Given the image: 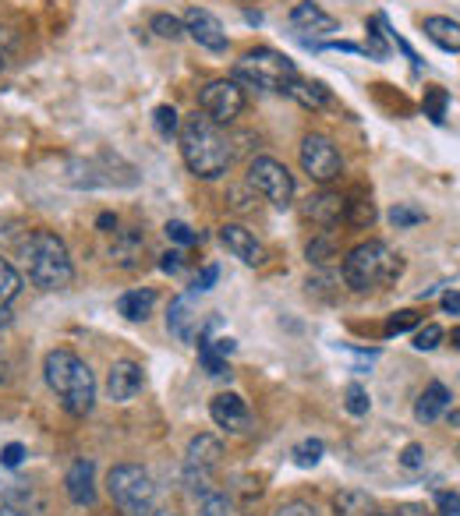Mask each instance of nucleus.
Masks as SVG:
<instances>
[{
    "label": "nucleus",
    "instance_id": "obj_9",
    "mask_svg": "<svg viewBox=\"0 0 460 516\" xmlns=\"http://www.w3.org/2000/svg\"><path fill=\"white\" fill-rule=\"evenodd\" d=\"M248 184L259 191L266 202H273L276 209H287L294 202V177L273 156H259V160L248 163Z\"/></svg>",
    "mask_w": 460,
    "mask_h": 516
},
{
    "label": "nucleus",
    "instance_id": "obj_19",
    "mask_svg": "<svg viewBox=\"0 0 460 516\" xmlns=\"http://www.w3.org/2000/svg\"><path fill=\"white\" fill-rule=\"evenodd\" d=\"M287 96L294 99V103H301L305 110H326L333 103V96H330V89L322 82H308V78H294L291 85H287Z\"/></svg>",
    "mask_w": 460,
    "mask_h": 516
},
{
    "label": "nucleus",
    "instance_id": "obj_42",
    "mask_svg": "<svg viewBox=\"0 0 460 516\" xmlns=\"http://www.w3.org/2000/svg\"><path fill=\"white\" fill-rule=\"evenodd\" d=\"M400 463H404L407 471H418V467H425V449L418 446V442H411V446H404V453H400Z\"/></svg>",
    "mask_w": 460,
    "mask_h": 516
},
{
    "label": "nucleus",
    "instance_id": "obj_13",
    "mask_svg": "<svg viewBox=\"0 0 460 516\" xmlns=\"http://www.w3.org/2000/svg\"><path fill=\"white\" fill-rule=\"evenodd\" d=\"M209 418H213L223 432H248L252 414H248V403L241 400L238 393H220L209 403Z\"/></svg>",
    "mask_w": 460,
    "mask_h": 516
},
{
    "label": "nucleus",
    "instance_id": "obj_34",
    "mask_svg": "<svg viewBox=\"0 0 460 516\" xmlns=\"http://www.w3.org/2000/svg\"><path fill=\"white\" fill-rule=\"evenodd\" d=\"M153 124H156V131H160L163 138H174L177 131H181V117H177V110L170 107V103H163V107H156Z\"/></svg>",
    "mask_w": 460,
    "mask_h": 516
},
{
    "label": "nucleus",
    "instance_id": "obj_24",
    "mask_svg": "<svg viewBox=\"0 0 460 516\" xmlns=\"http://www.w3.org/2000/svg\"><path fill=\"white\" fill-rule=\"evenodd\" d=\"M18 294H22V276L8 258H0V326L11 322V304H15Z\"/></svg>",
    "mask_w": 460,
    "mask_h": 516
},
{
    "label": "nucleus",
    "instance_id": "obj_4",
    "mask_svg": "<svg viewBox=\"0 0 460 516\" xmlns=\"http://www.w3.org/2000/svg\"><path fill=\"white\" fill-rule=\"evenodd\" d=\"M344 283L358 294L365 290H383L404 276V258L390 248L386 241H365L354 251H347L344 269H340Z\"/></svg>",
    "mask_w": 460,
    "mask_h": 516
},
{
    "label": "nucleus",
    "instance_id": "obj_25",
    "mask_svg": "<svg viewBox=\"0 0 460 516\" xmlns=\"http://www.w3.org/2000/svg\"><path fill=\"white\" fill-rule=\"evenodd\" d=\"M376 509H379L376 499L368 492H361V488H344L333 499V516H372Z\"/></svg>",
    "mask_w": 460,
    "mask_h": 516
},
{
    "label": "nucleus",
    "instance_id": "obj_23",
    "mask_svg": "<svg viewBox=\"0 0 460 516\" xmlns=\"http://www.w3.org/2000/svg\"><path fill=\"white\" fill-rule=\"evenodd\" d=\"M153 308H156V290L153 287L128 290V294H121V301H117V312H121L128 322H146L149 315H153Z\"/></svg>",
    "mask_w": 460,
    "mask_h": 516
},
{
    "label": "nucleus",
    "instance_id": "obj_1",
    "mask_svg": "<svg viewBox=\"0 0 460 516\" xmlns=\"http://www.w3.org/2000/svg\"><path fill=\"white\" fill-rule=\"evenodd\" d=\"M177 138H181L184 167L192 170L195 177H202V181H216V177L227 174L234 152H230V142L220 131V124L209 121L202 110L181 117V131H177Z\"/></svg>",
    "mask_w": 460,
    "mask_h": 516
},
{
    "label": "nucleus",
    "instance_id": "obj_12",
    "mask_svg": "<svg viewBox=\"0 0 460 516\" xmlns=\"http://www.w3.org/2000/svg\"><path fill=\"white\" fill-rule=\"evenodd\" d=\"M220 241H223V248H227L234 258H241L245 266H262V262H266V248H262V244L255 241L252 230L241 227V223H223Z\"/></svg>",
    "mask_w": 460,
    "mask_h": 516
},
{
    "label": "nucleus",
    "instance_id": "obj_40",
    "mask_svg": "<svg viewBox=\"0 0 460 516\" xmlns=\"http://www.w3.org/2000/svg\"><path fill=\"white\" fill-rule=\"evenodd\" d=\"M368 54L376 57V61H386V57H390V46L383 43V32H376V22L368 25Z\"/></svg>",
    "mask_w": 460,
    "mask_h": 516
},
{
    "label": "nucleus",
    "instance_id": "obj_2",
    "mask_svg": "<svg viewBox=\"0 0 460 516\" xmlns=\"http://www.w3.org/2000/svg\"><path fill=\"white\" fill-rule=\"evenodd\" d=\"M43 379L71 418H85L96 403V379L75 350H50L43 361Z\"/></svg>",
    "mask_w": 460,
    "mask_h": 516
},
{
    "label": "nucleus",
    "instance_id": "obj_28",
    "mask_svg": "<svg viewBox=\"0 0 460 516\" xmlns=\"http://www.w3.org/2000/svg\"><path fill=\"white\" fill-rule=\"evenodd\" d=\"M199 361H202V368H206L213 379H223V375H230V365H227V357L220 354V350L213 347V343L202 336L199 340Z\"/></svg>",
    "mask_w": 460,
    "mask_h": 516
},
{
    "label": "nucleus",
    "instance_id": "obj_27",
    "mask_svg": "<svg viewBox=\"0 0 460 516\" xmlns=\"http://www.w3.org/2000/svg\"><path fill=\"white\" fill-rule=\"evenodd\" d=\"M344 220L351 223V227H368V223L376 220V205H372V198H365V195L347 198Z\"/></svg>",
    "mask_w": 460,
    "mask_h": 516
},
{
    "label": "nucleus",
    "instance_id": "obj_39",
    "mask_svg": "<svg viewBox=\"0 0 460 516\" xmlns=\"http://www.w3.org/2000/svg\"><path fill=\"white\" fill-rule=\"evenodd\" d=\"M439 343H443V329H439L436 322H429V326L418 329V336H414V347L418 350H436Z\"/></svg>",
    "mask_w": 460,
    "mask_h": 516
},
{
    "label": "nucleus",
    "instance_id": "obj_29",
    "mask_svg": "<svg viewBox=\"0 0 460 516\" xmlns=\"http://www.w3.org/2000/svg\"><path fill=\"white\" fill-rule=\"evenodd\" d=\"M390 223L397 230L418 227V223H425V209H418V205H411V202H397L390 209Z\"/></svg>",
    "mask_w": 460,
    "mask_h": 516
},
{
    "label": "nucleus",
    "instance_id": "obj_14",
    "mask_svg": "<svg viewBox=\"0 0 460 516\" xmlns=\"http://www.w3.org/2000/svg\"><path fill=\"white\" fill-rule=\"evenodd\" d=\"M64 488H68V499L75 502V506H96V463L85 460V456L71 463Z\"/></svg>",
    "mask_w": 460,
    "mask_h": 516
},
{
    "label": "nucleus",
    "instance_id": "obj_16",
    "mask_svg": "<svg viewBox=\"0 0 460 516\" xmlns=\"http://www.w3.org/2000/svg\"><path fill=\"white\" fill-rule=\"evenodd\" d=\"M347 198L340 191H319V195L308 198L305 205V220H312L315 227H333V223L344 220Z\"/></svg>",
    "mask_w": 460,
    "mask_h": 516
},
{
    "label": "nucleus",
    "instance_id": "obj_30",
    "mask_svg": "<svg viewBox=\"0 0 460 516\" xmlns=\"http://www.w3.org/2000/svg\"><path fill=\"white\" fill-rule=\"evenodd\" d=\"M308 262H315V266H326L330 258H337V237L333 234H322V237H315L312 244H308Z\"/></svg>",
    "mask_w": 460,
    "mask_h": 516
},
{
    "label": "nucleus",
    "instance_id": "obj_10",
    "mask_svg": "<svg viewBox=\"0 0 460 516\" xmlns=\"http://www.w3.org/2000/svg\"><path fill=\"white\" fill-rule=\"evenodd\" d=\"M199 110L213 124H230L245 110V89L234 78H216L199 92Z\"/></svg>",
    "mask_w": 460,
    "mask_h": 516
},
{
    "label": "nucleus",
    "instance_id": "obj_6",
    "mask_svg": "<svg viewBox=\"0 0 460 516\" xmlns=\"http://www.w3.org/2000/svg\"><path fill=\"white\" fill-rule=\"evenodd\" d=\"M234 78L252 85V89L287 92V85L298 78V68H294L291 57L276 54L269 46H259V50H248V54L234 64Z\"/></svg>",
    "mask_w": 460,
    "mask_h": 516
},
{
    "label": "nucleus",
    "instance_id": "obj_26",
    "mask_svg": "<svg viewBox=\"0 0 460 516\" xmlns=\"http://www.w3.org/2000/svg\"><path fill=\"white\" fill-rule=\"evenodd\" d=\"M446 107H450V92L439 89V85H432V89H425V96H422V110H425V117H429L432 124H443V121H446Z\"/></svg>",
    "mask_w": 460,
    "mask_h": 516
},
{
    "label": "nucleus",
    "instance_id": "obj_8",
    "mask_svg": "<svg viewBox=\"0 0 460 516\" xmlns=\"http://www.w3.org/2000/svg\"><path fill=\"white\" fill-rule=\"evenodd\" d=\"M301 170L312 177L315 184H333L340 174H344V156H340L337 142L330 135H322V131H308L301 138Z\"/></svg>",
    "mask_w": 460,
    "mask_h": 516
},
{
    "label": "nucleus",
    "instance_id": "obj_44",
    "mask_svg": "<svg viewBox=\"0 0 460 516\" xmlns=\"http://www.w3.org/2000/svg\"><path fill=\"white\" fill-rule=\"evenodd\" d=\"M22 460H25V446H22V442H11V446L0 449V463H4V467H18Z\"/></svg>",
    "mask_w": 460,
    "mask_h": 516
},
{
    "label": "nucleus",
    "instance_id": "obj_21",
    "mask_svg": "<svg viewBox=\"0 0 460 516\" xmlns=\"http://www.w3.org/2000/svg\"><path fill=\"white\" fill-rule=\"evenodd\" d=\"M142 248H146V237H142V230H117L114 244H110V258H114L117 266L135 269L138 258H142Z\"/></svg>",
    "mask_w": 460,
    "mask_h": 516
},
{
    "label": "nucleus",
    "instance_id": "obj_51",
    "mask_svg": "<svg viewBox=\"0 0 460 516\" xmlns=\"http://www.w3.org/2000/svg\"><path fill=\"white\" fill-rule=\"evenodd\" d=\"M110 227H114V230H117V216L103 213V216H100V230H107V234H110Z\"/></svg>",
    "mask_w": 460,
    "mask_h": 516
},
{
    "label": "nucleus",
    "instance_id": "obj_22",
    "mask_svg": "<svg viewBox=\"0 0 460 516\" xmlns=\"http://www.w3.org/2000/svg\"><path fill=\"white\" fill-rule=\"evenodd\" d=\"M422 29L439 50H446V54H460V22L443 18V15H432V18H425Z\"/></svg>",
    "mask_w": 460,
    "mask_h": 516
},
{
    "label": "nucleus",
    "instance_id": "obj_47",
    "mask_svg": "<svg viewBox=\"0 0 460 516\" xmlns=\"http://www.w3.org/2000/svg\"><path fill=\"white\" fill-rule=\"evenodd\" d=\"M443 312L446 315H460V294H457V290H446V294H443Z\"/></svg>",
    "mask_w": 460,
    "mask_h": 516
},
{
    "label": "nucleus",
    "instance_id": "obj_54",
    "mask_svg": "<svg viewBox=\"0 0 460 516\" xmlns=\"http://www.w3.org/2000/svg\"><path fill=\"white\" fill-rule=\"evenodd\" d=\"M153 516H174V513H170V509H156Z\"/></svg>",
    "mask_w": 460,
    "mask_h": 516
},
{
    "label": "nucleus",
    "instance_id": "obj_41",
    "mask_svg": "<svg viewBox=\"0 0 460 516\" xmlns=\"http://www.w3.org/2000/svg\"><path fill=\"white\" fill-rule=\"evenodd\" d=\"M436 513L439 516H460V495L457 492H439L436 495Z\"/></svg>",
    "mask_w": 460,
    "mask_h": 516
},
{
    "label": "nucleus",
    "instance_id": "obj_50",
    "mask_svg": "<svg viewBox=\"0 0 460 516\" xmlns=\"http://www.w3.org/2000/svg\"><path fill=\"white\" fill-rule=\"evenodd\" d=\"M11 379V365H8V357H4V350H0V382H8Z\"/></svg>",
    "mask_w": 460,
    "mask_h": 516
},
{
    "label": "nucleus",
    "instance_id": "obj_3",
    "mask_svg": "<svg viewBox=\"0 0 460 516\" xmlns=\"http://www.w3.org/2000/svg\"><path fill=\"white\" fill-rule=\"evenodd\" d=\"M22 266L32 287L39 290H68L75 280L68 244L54 230H36L22 248Z\"/></svg>",
    "mask_w": 460,
    "mask_h": 516
},
{
    "label": "nucleus",
    "instance_id": "obj_52",
    "mask_svg": "<svg viewBox=\"0 0 460 516\" xmlns=\"http://www.w3.org/2000/svg\"><path fill=\"white\" fill-rule=\"evenodd\" d=\"M0 516H29V513L18 509V506H0Z\"/></svg>",
    "mask_w": 460,
    "mask_h": 516
},
{
    "label": "nucleus",
    "instance_id": "obj_15",
    "mask_svg": "<svg viewBox=\"0 0 460 516\" xmlns=\"http://www.w3.org/2000/svg\"><path fill=\"white\" fill-rule=\"evenodd\" d=\"M107 393H110V400H117V403L135 400V396L142 393V368H138L135 361H117L107 375Z\"/></svg>",
    "mask_w": 460,
    "mask_h": 516
},
{
    "label": "nucleus",
    "instance_id": "obj_32",
    "mask_svg": "<svg viewBox=\"0 0 460 516\" xmlns=\"http://www.w3.org/2000/svg\"><path fill=\"white\" fill-rule=\"evenodd\" d=\"M18 54V29L11 22H0V71L8 68Z\"/></svg>",
    "mask_w": 460,
    "mask_h": 516
},
{
    "label": "nucleus",
    "instance_id": "obj_36",
    "mask_svg": "<svg viewBox=\"0 0 460 516\" xmlns=\"http://www.w3.org/2000/svg\"><path fill=\"white\" fill-rule=\"evenodd\" d=\"M344 407H347V414H354V418H365V414H368V393H365V386L351 382V386H347V393H344Z\"/></svg>",
    "mask_w": 460,
    "mask_h": 516
},
{
    "label": "nucleus",
    "instance_id": "obj_43",
    "mask_svg": "<svg viewBox=\"0 0 460 516\" xmlns=\"http://www.w3.org/2000/svg\"><path fill=\"white\" fill-rule=\"evenodd\" d=\"M276 516H319V509H315L312 502L294 499V502H284V506L276 509Z\"/></svg>",
    "mask_w": 460,
    "mask_h": 516
},
{
    "label": "nucleus",
    "instance_id": "obj_33",
    "mask_svg": "<svg viewBox=\"0 0 460 516\" xmlns=\"http://www.w3.org/2000/svg\"><path fill=\"white\" fill-rule=\"evenodd\" d=\"M199 513L202 516H230L234 513V502H230L223 492H206L199 499Z\"/></svg>",
    "mask_w": 460,
    "mask_h": 516
},
{
    "label": "nucleus",
    "instance_id": "obj_5",
    "mask_svg": "<svg viewBox=\"0 0 460 516\" xmlns=\"http://www.w3.org/2000/svg\"><path fill=\"white\" fill-rule=\"evenodd\" d=\"M110 499L121 506L124 516H153L156 513V485L146 467L138 463H117L107 474Z\"/></svg>",
    "mask_w": 460,
    "mask_h": 516
},
{
    "label": "nucleus",
    "instance_id": "obj_31",
    "mask_svg": "<svg viewBox=\"0 0 460 516\" xmlns=\"http://www.w3.org/2000/svg\"><path fill=\"white\" fill-rule=\"evenodd\" d=\"M322 453H326V446H322V439H305V442H298V446H294V463H298V467H315V463L322 460Z\"/></svg>",
    "mask_w": 460,
    "mask_h": 516
},
{
    "label": "nucleus",
    "instance_id": "obj_7",
    "mask_svg": "<svg viewBox=\"0 0 460 516\" xmlns=\"http://www.w3.org/2000/svg\"><path fill=\"white\" fill-rule=\"evenodd\" d=\"M223 456V442L216 435H195L188 442V453H184V485L192 495H206L213 492V474L220 467Z\"/></svg>",
    "mask_w": 460,
    "mask_h": 516
},
{
    "label": "nucleus",
    "instance_id": "obj_46",
    "mask_svg": "<svg viewBox=\"0 0 460 516\" xmlns=\"http://www.w3.org/2000/svg\"><path fill=\"white\" fill-rule=\"evenodd\" d=\"M160 269H163V273H170V276H177L184 269V255H181V251H167L163 262H160Z\"/></svg>",
    "mask_w": 460,
    "mask_h": 516
},
{
    "label": "nucleus",
    "instance_id": "obj_37",
    "mask_svg": "<svg viewBox=\"0 0 460 516\" xmlns=\"http://www.w3.org/2000/svg\"><path fill=\"white\" fill-rule=\"evenodd\" d=\"M418 322H422V315L411 312V308H404V312H397V315H390V319H386V329H383V333H386V336H400V333H407V329L418 326Z\"/></svg>",
    "mask_w": 460,
    "mask_h": 516
},
{
    "label": "nucleus",
    "instance_id": "obj_17",
    "mask_svg": "<svg viewBox=\"0 0 460 516\" xmlns=\"http://www.w3.org/2000/svg\"><path fill=\"white\" fill-rule=\"evenodd\" d=\"M291 25H294V32H312V36H333V32L340 29L337 18L326 15V11H322L319 4H312V0H301L298 8L291 11Z\"/></svg>",
    "mask_w": 460,
    "mask_h": 516
},
{
    "label": "nucleus",
    "instance_id": "obj_53",
    "mask_svg": "<svg viewBox=\"0 0 460 516\" xmlns=\"http://www.w3.org/2000/svg\"><path fill=\"white\" fill-rule=\"evenodd\" d=\"M453 347H460V326L453 329Z\"/></svg>",
    "mask_w": 460,
    "mask_h": 516
},
{
    "label": "nucleus",
    "instance_id": "obj_48",
    "mask_svg": "<svg viewBox=\"0 0 460 516\" xmlns=\"http://www.w3.org/2000/svg\"><path fill=\"white\" fill-rule=\"evenodd\" d=\"M209 343H213V347L220 350L223 357H230V354H234V347H238V343L230 340V336H220V340H209Z\"/></svg>",
    "mask_w": 460,
    "mask_h": 516
},
{
    "label": "nucleus",
    "instance_id": "obj_38",
    "mask_svg": "<svg viewBox=\"0 0 460 516\" xmlns=\"http://www.w3.org/2000/svg\"><path fill=\"white\" fill-rule=\"evenodd\" d=\"M163 230H167V241L181 244V248H184V244H195V241H199V234H195V230L188 227V223H181V220H170Z\"/></svg>",
    "mask_w": 460,
    "mask_h": 516
},
{
    "label": "nucleus",
    "instance_id": "obj_35",
    "mask_svg": "<svg viewBox=\"0 0 460 516\" xmlns=\"http://www.w3.org/2000/svg\"><path fill=\"white\" fill-rule=\"evenodd\" d=\"M153 32L160 39H170V43H174V39H181L184 36V22L181 18H174V15H153Z\"/></svg>",
    "mask_w": 460,
    "mask_h": 516
},
{
    "label": "nucleus",
    "instance_id": "obj_45",
    "mask_svg": "<svg viewBox=\"0 0 460 516\" xmlns=\"http://www.w3.org/2000/svg\"><path fill=\"white\" fill-rule=\"evenodd\" d=\"M216 276H220V269H216V266H206L199 276H195V287H192V290H195V294H202V290H213Z\"/></svg>",
    "mask_w": 460,
    "mask_h": 516
},
{
    "label": "nucleus",
    "instance_id": "obj_20",
    "mask_svg": "<svg viewBox=\"0 0 460 516\" xmlns=\"http://www.w3.org/2000/svg\"><path fill=\"white\" fill-rule=\"evenodd\" d=\"M450 407V389L443 386V382H432V386H425V393L418 396V403H414V418L422 421V425H432V421H439V414Z\"/></svg>",
    "mask_w": 460,
    "mask_h": 516
},
{
    "label": "nucleus",
    "instance_id": "obj_18",
    "mask_svg": "<svg viewBox=\"0 0 460 516\" xmlns=\"http://www.w3.org/2000/svg\"><path fill=\"white\" fill-rule=\"evenodd\" d=\"M195 326H199V315H195V308H192V294L170 301V312H167L170 336L181 343H195Z\"/></svg>",
    "mask_w": 460,
    "mask_h": 516
},
{
    "label": "nucleus",
    "instance_id": "obj_11",
    "mask_svg": "<svg viewBox=\"0 0 460 516\" xmlns=\"http://www.w3.org/2000/svg\"><path fill=\"white\" fill-rule=\"evenodd\" d=\"M184 36H192L199 46H206L209 54H223L227 50V32H223L220 18L206 8H192L184 15Z\"/></svg>",
    "mask_w": 460,
    "mask_h": 516
},
{
    "label": "nucleus",
    "instance_id": "obj_49",
    "mask_svg": "<svg viewBox=\"0 0 460 516\" xmlns=\"http://www.w3.org/2000/svg\"><path fill=\"white\" fill-rule=\"evenodd\" d=\"M397 516H429V509L425 506H414V502H407V506H400V509H393Z\"/></svg>",
    "mask_w": 460,
    "mask_h": 516
},
{
    "label": "nucleus",
    "instance_id": "obj_55",
    "mask_svg": "<svg viewBox=\"0 0 460 516\" xmlns=\"http://www.w3.org/2000/svg\"><path fill=\"white\" fill-rule=\"evenodd\" d=\"M372 516H397V513H383V509H376V513H372Z\"/></svg>",
    "mask_w": 460,
    "mask_h": 516
}]
</instances>
